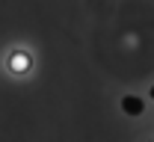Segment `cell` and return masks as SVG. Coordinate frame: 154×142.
Masks as SVG:
<instances>
[{
    "mask_svg": "<svg viewBox=\"0 0 154 142\" xmlns=\"http://www.w3.org/2000/svg\"><path fill=\"white\" fill-rule=\"evenodd\" d=\"M30 65H33V59H30L27 53H15V56H12V68H15V71H27Z\"/></svg>",
    "mask_w": 154,
    "mask_h": 142,
    "instance_id": "2",
    "label": "cell"
},
{
    "mask_svg": "<svg viewBox=\"0 0 154 142\" xmlns=\"http://www.w3.org/2000/svg\"><path fill=\"white\" fill-rule=\"evenodd\" d=\"M122 113L131 116V119H136V116L145 113V101H142L139 95H125V98H122Z\"/></svg>",
    "mask_w": 154,
    "mask_h": 142,
    "instance_id": "1",
    "label": "cell"
},
{
    "mask_svg": "<svg viewBox=\"0 0 154 142\" xmlns=\"http://www.w3.org/2000/svg\"><path fill=\"white\" fill-rule=\"evenodd\" d=\"M151 101H154V86H151Z\"/></svg>",
    "mask_w": 154,
    "mask_h": 142,
    "instance_id": "3",
    "label": "cell"
}]
</instances>
